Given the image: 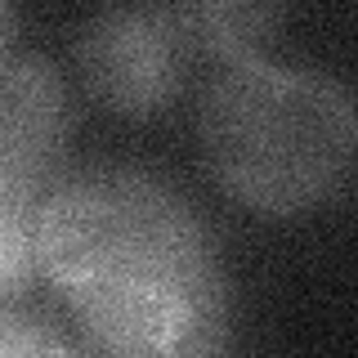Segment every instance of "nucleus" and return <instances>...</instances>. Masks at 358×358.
<instances>
[{"mask_svg": "<svg viewBox=\"0 0 358 358\" xmlns=\"http://www.w3.org/2000/svg\"><path fill=\"white\" fill-rule=\"evenodd\" d=\"M36 268L99 358H206L224 318L220 260L179 193L139 171L54 184L31 220Z\"/></svg>", "mask_w": 358, "mask_h": 358, "instance_id": "f257e3e1", "label": "nucleus"}, {"mask_svg": "<svg viewBox=\"0 0 358 358\" xmlns=\"http://www.w3.org/2000/svg\"><path fill=\"white\" fill-rule=\"evenodd\" d=\"M201 162L260 215H305L358 171V103L327 72L238 54L197 108Z\"/></svg>", "mask_w": 358, "mask_h": 358, "instance_id": "f03ea898", "label": "nucleus"}, {"mask_svg": "<svg viewBox=\"0 0 358 358\" xmlns=\"http://www.w3.org/2000/svg\"><path fill=\"white\" fill-rule=\"evenodd\" d=\"M193 41L201 36L188 9H108L81 31L76 63L99 103L148 117L175 99Z\"/></svg>", "mask_w": 358, "mask_h": 358, "instance_id": "7ed1b4c3", "label": "nucleus"}, {"mask_svg": "<svg viewBox=\"0 0 358 358\" xmlns=\"http://www.w3.org/2000/svg\"><path fill=\"white\" fill-rule=\"evenodd\" d=\"M63 81L41 54H5L0 72V206L36 210L63 139Z\"/></svg>", "mask_w": 358, "mask_h": 358, "instance_id": "20e7f679", "label": "nucleus"}, {"mask_svg": "<svg viewBox=\"0 0 358 358\" xmlns=\"http://www.w3.org/2000/svg\"><path fill=\"white\" fill-rule=\"evenodd\" d=\"M0 358H76V350L54 327L5 309V322H0Z\"/></svg>", "mask_w": 358, "mask_h": 358, "instance_id": "39448f33", "label": "nucleus"}]
</instances>
